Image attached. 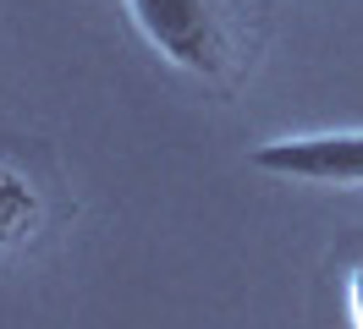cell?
Wrapping results in <instances>:
<instances>
[{"instance_id":"3","label":"cell","mask_w":363,"mask_h":329,"mask_svg":"<svg viewBox=\"0 0 363 329\" xmlns=\"http://www.w3.org/2000/svg\"><path fill=\"white\" fill-rule=\"evenodd\" d=\"M45 219H50L45 187H39L17 159L0 154V253L28 247V241L45 231Z\"/></svg>"},{"instance_id":"4","label":"cell","mask_w":363,"mask_h":329,"mask_svg":"<svg viewBox=\"0 0 363 329\" xmlns=\"http://www.w3.org/2000/svg\"><path fill=\"white\" fill-rule=\"evenodd\" d=\"M347 324L363 329V258L347 269Z\"/></svg>"},{"instance_id":"1","label":"cell","mask_w":363,"mask_h":329,"mask_svg":"<svg viewBox=\"0 0 363 329\" xmlns=\"http://www.w3.org/2000/svg\"><path fill=\"white\" fill-rule=\"evenodd\" d=\"M133 28L160 61L182 66L204 83H226L237 71V17L226 0H121Z\"/></svg>"},{"instance_id":"2","label":"cell","mask_w":363,"mask_h":329,"mask_svg":"<svg viewBox=\"0 0 363 329\" xmlns=\"http://www.w3.org/2000/svg\"><path fill=\"white\" fill-rule=\"evenodd\" d=\"M253 171L303 181V187H330V192H358L363 187V132H303V137H270L248 154Z\"/></svg>"}]
</instances>
